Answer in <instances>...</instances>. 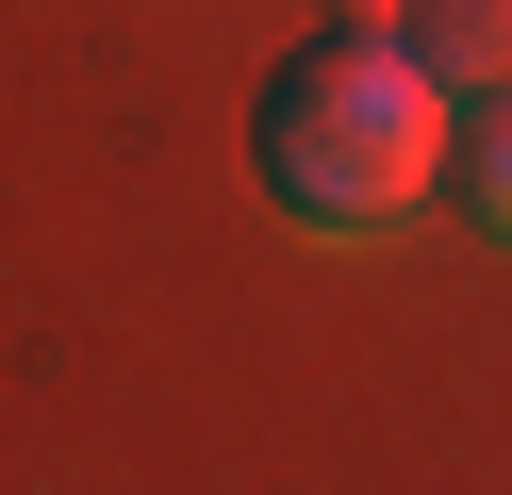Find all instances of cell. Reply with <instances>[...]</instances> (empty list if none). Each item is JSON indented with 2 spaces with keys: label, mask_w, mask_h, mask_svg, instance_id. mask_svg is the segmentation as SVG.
I'll list each match as a JSON object with an SVG mask.
<instances>
[{
  "label": "cell",
  "mask_w": 512,
  "mask_h": 495,
  "mask_svg": "<svg viewBox=\"0 0 512 495\" xmlns=\"http://www.w3.org/2000/svg\"><path fill=\"white\" fill-rule=\"evenodd\" d=\"M413 50H430L446 66V83H512V0H413Z\"/></svg>",
  "instance_id": "3"
},
{
  "label": "cell",
  "mask_w": 512,
  "mask_h": 495,
  "mask_svg": "<svg viewBox=\"0 0 512 495\" xmlns=\"http://www.w3.org/2000/svg\"><path fill=\"white\" fill-rule=\"evenodd\" d=\"M446 116H463V83L413 50V17H314L298 50L265 66L248 165H265V198L298 231L364 248V231H397L413 198L446 182Z\"/></svg>",
  "instance_id": "1"
},
{
  "label": "cell",
  "mask_w": 512,
  "mask_h": 495,
  "mask_svg": "<svg viewBox=\"0 0 512 495\" xmlns=\"http://www.w3.org/2000/svg\"><path fill=\"white\" fill-rule=\"evenodd\" d=\"M446 198L479 215V248H512V83H479L446 116Z\"/></svg>",
  "instance_id": "2"
}]
</instances>
